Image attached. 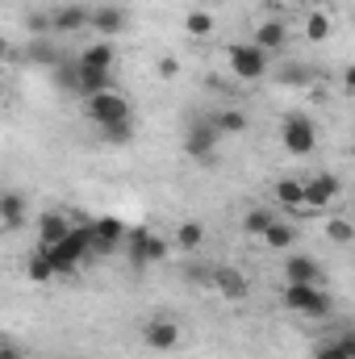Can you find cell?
<instances>
[{"instance_id":"obj_1","label":"cell","mask_w":355,"mask_h":359,"mask_svg":"<svg viewBox=\"0 0 355 359\" xmlns=\"http://www.w3.org/2000/svg\"><path fill=\"white\" fill-rule=\"evenodd\" d=\"M38 251L51 255V264L59 268V276H72V271L80 268V259L92 255V222L88 226H72V234H67L63 243H55V247H38Z\"/></svg>"},{"instance_id":"obj_2","label":"cell","mask_w":355,"mask_h":359,"mask_svg":"<svg viewBox=\"0 0 355 359\" xmlns=\"http://www.w3.org/2000/svg\"><path fill=\"white\" fill-rule=\"evenodd\" d=\"M88 121L92 126H117V121H134V104H130V96L117 88L100 92V96H88Z\"/></svg>"},{"instance_id":"obj_3","label":"cell","mask_w":355,"mask_h":359,"mask_svg":"<svg viewBox=\"0 0 355 359\" xmlns=\"http://www.w3.org/2000/svg\"><path fill=\"white\" fill-rule=\"evenodd\" d=\"M284 309L305 313V318H326L330 313V292L322 284H284Z\"/></svg>"},{"instance_id":"obj_4","label":"cell","mask_w":355,"mask_h":359,"mask_svg":"<svg viewBox=\"0 0 355 359\" xmlns=\"http://www.w3.org/2000/svg\"><path fill=\"white\" fill-rule=\"evenodd\" d=\"M226 59H230L234 80L255 84V80H264V76H267V50H260L255 42H234V46L226 50Z\"/></svg>"},{"instance_id":"obj_5","label":"cell","mask_w":355,"mask_h":359,"mask_svg":"<svg viewBox=\"0 0 355 359\" xmlns=\"http://www.w3.org/2000/svg\"><path fill=\"white\" fill-rule=\"evenodd\" d=\"M280 142H284L288 155H309L318 147V126L305 113H288L284 126H280Z\"/></svg>"},{"instance_id":"obj_6","label":"cell","mask_w":355,"mask_h":359,"mask_svg":"<svg viewBox=\"0 0 355 359\" xmlns=\"http://www.w3.org/2000/svg\"><path fill=\"white\" fill-rule=\"evenodd\" d=\"M126 247H130V259L134 264H163L168 259V243L159 234H151L147 226H134L130 238H126Z\"/></svg>"},{"instance_id":"obj_7","label":"cell","mask_w":355,"mask_h":359,"mask_svg":"<svg viewBox=\"0 0 355 359\" xmlns=\"http://www.w3.org/2000/svg\"><path fill=\"white\" fill-rule=\"evenodd\" d=\"M217 138H222V130L213 126V117H205V121H192V126H188V134H184V151H188L192 159H205V155H213Z\"/></svg>"},{"instance_id":"obj_8","label":"cell","mask_w":355,"mask_h":359,"mask_svg":"<svg viewBox=\"0 0 355 359\" xmlns=\"http://www.w3.org/2000/svg\"><path fill=\"white\" fill-rule=\"evenodd\" d=\"M180 326L172 322V318H151L147 326H142V343L151 347V351H176L180 347Z\"/></svg>"},{"instance_id":"obj_9","label":"cell","mask_w":355,"mask_h":359,"mask_svg":"<svg viewBox=\"0 0 355 359\" xmlns=\"http://www.w3.org/2000/svg\"><path fill=\"white\" fill-rule=\"evenodd\" d=\"M126 238H130V230H126L117 217H96V222H92V251H96V255L117 251Z\"/></svg>"},{"instance_id":"obj_10","label":"cell","mask_w":355,"mask_h":359,"mask_svg":"<svg viewBox=\"0 0 355 359\" xmlns=\"http://www.w3.org/2000/svg\"><path fill=\"white\" fill-rule=\"evenodd\" d=\"M339 192H343L339 180L330 176V172H318V176L305 180V209H326V205L339 201Z\"/></svg>"},{"instance_id":"obj_11","label":"cell","mask_w":355,"mask_h":359,"mask_svg":"<svg viewBox=\"0 0 355 359\" xmlns=\"http://www.w3.org/2000/svg\"><path fill=\"white\" fill-rule=\"evenodd\" d=\"M67 234H72V217H67L63 209H51V213L38 217V247H55V243H63Z\"/></svg>"},{"instance_id":"obj_12","label":"cell","mask_w":355,"mask_h":359,"mask_svg":"<svg viewBox=\"0 0 355 359\" xmlns=\"http://www.w3.org/2000/svg\"><path fill=\"white\" fill-rule=\"evenodd\" d=\"M88 25L100 34V38H105V42H109V38H117L130 21H126V13H121L117 4H100V8H92V21H88Z\"/></svg>"},{"instance_id":"obj_13","label":"cell","mask_w":355,"mask_h":359,"mask_svg":"<svg viewBox=\"0 0 355 359\" xmlns=\"http://www.w3.org/2000/svg\"><path fill=\"white\" fill-rule=\"evenodd\" d=\"M284 280L288 284H322V264L309 255H288L284 259Z\"/></svg>"},{"instance_id":"obj_14","label":"cell","mask_w":355,"mask_h":359,"mask_svg":"<svg viewBox=\"0 0 355 359\" xmlns=\"http://www.w3.org/2000/svg\"><path fill=\"white\" fill-rule=\"evenodd\" d=\"M92 21V8L84 4H59L55 13H51V25L59 29V34H76V29H84Z\"/></svg>"},{"instance_id":"obj_15","label":"cell","mask_w":355,"mask_h":359,"mask_svg":"<svg viewBox=\"0 0 355 359\" xmlns=\"http://www.w3.org/2000/svg\"><path fill=\"white\" fill-rule=\"evenodd\" d=\"M213 284H217V292H222L226 301H247V292H251L247 276L239 268H217L213 271Z\"/></svg>"},{"instance_id":"obj_16","label":"cell","mask_w":355,"mask_h":359,"mask_svg":"<svg viewBox=\"0 0 355 359\" xmlns=\"http://www.w3.org/2000/svg\"><path fill=\"white\" fill-rule=\"evenodd\" d=\"M76 67H80V72H76V92H80L84 100L113 88V72H96V67H84V63H76Z\"/></svg>"},{"instance_id":"obj_17","label":"cell","mask_w":355,"mask_h":359,"mask_svg":"<svg viewBox=\"0 0 355 359\" xmlns=\"http://www.w3.org/2000/svg\"><path fill=\"white\" fill-rule=\"evenodd\" d=\"M276 205H280V209L301 213V209H305V180H297V176L276 180Z\"/></svg>"},{"instance_id":"obj_18","label":"cell","mask_w":355,"mask_h":359,"mask_svg":"<svg viewBox=\"0 0 355 359\" xmlns=\"http://www.w3.org/2000/svg\"><path fill=\"white\" fill-rule=\"evenodd\" d=\"M301 34H305V42H326V38L335 34V21H330V13H326V8H314V13H305V25H301Z\"/></svg>"},{"instance_id":"obj_19","label":"cell","mask_w":355,"mask_h":359,"mask_svg":"<svg viewBox=\"0 0 355 359\" xmlns=\"http://www.w3.org/2000/svg\"><path fill=\"white\" fill-rule=\"evenodd\" d=\"M260 50H280L284 42H288V29H284V21H260V29H255V38H251Z\"/></svg>"},{"instance_id":"obj_20","label":"cell","mask_w":355,"mask_h":359,"mask_svg":"<svg viewBox=\"0 0 355 359\" xmlns=\"http://www.w3.org/2000/svg\"><path fill=\"white\" fill-rule=\"evenodd\" d=\"M0 217H4V230H17V226L25 222V196L8 188V192L0 196Z\"/></svg>"},{"instance_id":"obj_21","label":"cell","mask_w":355,"mask_h":359,"mask_svg":"<svg viewBox=\"0 0 355 359\" xmlns=\"http://www.w3.org/2000/svg\"><path fill=\"white\" fill-rule=\"evenodd\" d=\"M276 222H280V217H276L272 209H264V205H255V209H247V213H243V230H247V234H255V238H264Z\"/></svg>"},{"instance_id":"obj_22","label":"cell","mask_w":355,"mask_h":359,"mask_svg":"<svg viewBox=\"0 0 355 359\" xmlns=\"http://www.w3.org/2000/svg\"><path fill=\"white\" fill-rule=\"evenodd\" d=\"M113 59H117V50H113L105 38H100L96 46H88V50L80 55V63H84V67H96V72H113Z\"/></svg>"},{"instance_id":"obj_23","label":"cell","mask_w":355,"mask_h":359,"mask_svg":"<svg viewBox=\"0 0 355 359\" xmlns=\"http://www.w3.org/2000/svg\"><path fill=\"white\" fill-rule=\"evenodd\" d=\"M176 247L180 251H201V247H205V226H201V222H180L176 226Z\"/></svg>"},{"instance_id":"obj_24","label":"cell","mask_w":355,"mask_h":359,"mask_svg":"<svg viewBox=\"0 0 355 359\" xmlns=\"http://www.w3.org/2000/svg\"><path fill=\"white\" fill-rule=\"evenodd\" d=\"M25 271H29V280H34V284H51V280L59 276V268L51 264V255H46V251H34V255H29V264H25Z\"/></svg>"},{"instance_id":"obj_25","label":"cell","mask_w":355,"mask_h":359,"mask_svg":"<svg viewBox=\"0 0 355 359\" xmlns=\"http://www.w3.org/2000/svg\"><path fill=\"white\" fill-rule=\"evenodd\" d=\"M184 29H188L192 38H209V34H213V13H205V8L184 13Z\"/></svg>"},{"instance_id":"obj_26","label":"cell","mask_w":355,"mask_h":359,"mask_svg":"<svg viewBox=\"0 0 355 359\" xmlns=\"http://www.w3.org/2000/svg\"><path fill=\"white\" fill-rule=\"evenodd\" d=\"M213 126H217L222 134H243V130H247V113H239V109L213 113Z\"/></svg>"},{"instance_id":"obj_27","label":"cell","mask_w":355,"mask_h":359,"mask_svg":"<svg viewBox=\"0 0 355 359\" xmlns=\"http://www.w3.org/2000/svg\"><path fill=\"white\" fill-rule=\"evenodd\" d=\"M293 238H297V230H293L288 222H276V226L264 234V243L272 247V251H284V247H293Z\"/></svg>"},{"instance_id":"obj_28","label":"cell","mask_w":355,"mask_h":359,"mask_svg":"<svg viewBox=\"0 0 355 359\" xmlns=\"http://www.w3.org/2000/svg\"><path fill=\"white\" fill-rule=\"evenodd\" d=\"M326 238H330L335 247H347V243L355 238V226L347 222V217H330V222H326Z\"/></svg>"},{"instance_id":"obj_29","label":"cell","mask_w":355,"mask_h":359,"mask_svg":"<svg viewBox=\"0 0 355 359\" xmlns=\"http://www.w3.org/2000/svg\"><path fill=\"white\" fill-rule=\"evenodd\" d=\"M130 138H134V121H117V126H105L100 130V142H109V147L130 142Z\"/></svg>"},{"instance_id":"obj_30","label":"cell","mask_w":355,"mask_h":359,"mask_svg":"<svg viewBox=\"0 0 355 359\" xmlns=\"http://www.w3.org/2000/svg\"><path fill=\"white\" fill-rule=\"evenodd\" d=\"M29 59H34V63H42V67H59V50H55L51 42H42V38L29 46Z\"/></svg>"},{"instance_id":"obj_31","label":"cell","mask_w":355,"mask_h":359,"mask_svg":"<svg viewBox=\"0 0 355 359\" xmlns=\"http://www.w3.org/2000/svg\"><path fill=\"white\" fill-rule=\"evenodd\" d=\"M314 359H351V355H347L343 339H335V343H322V347L314 351Z\"/></svg>"},{"instance_id":"obj_32","label":"cell","mask_w":355,"mask_h":359,"mask_svg":"<svg viewBox=\"0 0 355 359\" xmlns=\"http://www.w3.org/2000/svg\"><path fill=\"white\" fill-rule=\"evenodd\" d=\"M155 72H159L163 80H176V76H180V59H172V55H163V59L155 63Z\"/></svg>"},{"instance_id":"obj_33","label":"cell","mask_w":355,"mask_h":359,"mask_svg":"<svg viewBox=\"0 0 355 359\" xmlns=\"http://www.w3.org/2000/svg\"><path fill=\"white\" fill-rule=\"evenodd\" d=\"M0 359H21V347H13V343H4V347H0Z\"/></svg>"},{"instance_id":"obj_34","label":"cell","mask_w":355,"mask_h":359,"mask_svg":"<svg viewBox=\"0 0 355 359\" xmlns=\"http://www.w3.org/2000/svg\"><path fill=\"white\" fill-rule=\"evenodd\" d=\"M284 76H288V84H301V80H305V67H288Z\"/></svg>"},{"instance_id":"obj_35","label":"cell","mask_w":355,"mask_h":359,"mask_svg":"<svg viewBox=\"0 0 355 359\" xmlns=\"http://www.w3.org/2000/svg\"><path fill=\"white\" fill-rule=\"evenodd\" d=\"M343 88H347V92H355V63L347 67V72H343Z\"/></svg>"},{"instance_id":"obj_36","label":"cell","mask_w":355,"mask_h":359,"mask_svg":"<svg viewBox=\"0 0 355 359\" xmlns=\"http://www.w3.org/2000/svg\"><path fill=\"white\" fill-rule=\"evenodd\" d=\"M343 347H347V355L355 359V330H351V334H343Z\"/></svg>"},{"instance_id":"obj_37","label":"cell","mask_w":355,"mask_h":359,"mask_svg":"<svg viewBox=\"0 0 355 359\" xmlns=\"http://www.w3.org/2000/svg\"><path fill=\"white\" fill-rule=\"evenodd\" d=\"M351 159H355V142H351Z\"/></svg>"},{"instance_id":"obj_38","label":"cell","mask_w":355,"mask_h":359,"mask_svg":"<svg viewBox=\"0 0 355 359\" xmlns=\"http://www.w3.org/2000/svg\"><path fill=\"white\" fill-rule=\"evenodd\" d=\"M205 4H213V0H205Z\"/></svg>"}]
</instances>
